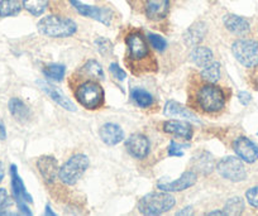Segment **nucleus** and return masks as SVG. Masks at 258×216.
Masks as SVG:
<instances>
[{
  "instance_id": "1",
  "label": "nucleus",
  "mask_w": 258,
  "mask_h": 216,
  "mask_svg": "<svg viewBox=\"0 0 258 216\" xmlns=\"http://www.w3.org/2000/svg\"><path fill=\"white\" fill-rule=\"evenodd\" d=\"M198 106L208 114H215L223 110L225 106V95L223 90L214 84L202 85L195 93Z\"/></svg>"
},
{
  "instance_id": "2",
  "label": "nucleus",
  "mask_w": 258,
  "mask_h": 216,
  "mask_svg": "<svg viewBox=\"0 0 258 216\" xmlns=\"http://www.w3.org/2000/svg\"><path fill=\"white\" fill-rule=\"evenodd\" d=\"M175 203V197L170 195V192H151L141 198L138 202V210L141 213L147 216L161 215L170 211Z\"/></svg>"
},
{
  "instance_id": "3",
  "label": "nucleus",
  "mask_w": 258,
  "mask_h": 216,
  "mask_svg": "<svg viewBox=\"0 0 258 216\" xmlns=\"http://www.w3.org/2000/svg\"><path fill=\"white\" fill-rule=\"evenodd\" d=\"M38 31L42 34L52 38H64L70 37L76 33L78 26L74 21L69 18H62L57 16H48L44 17L39 21Z\"/></svg>"
},
{
  "instance_id": "4",
  "label": "nucleus",
  "mask_w": 258,
  "mask_h": 216,
  "mask_svg": "<svg viewBox=\"0 0 258 216\" xmlns=\"http://www.w3.org/2000/svg\"><path fill=\"white\" fill-rule=\"evenodd\" d=\"M89 158L85 155H76L71 157L68 162L58 170V178L62 183L68 186H73L83 177L84 173L89 168Z\"/></svg>"
},
{
  "instance_id": "5",
  "label": "nucleus",
  "mask_w": 258,
  "mask_h": 216,
  "mask_svg": "<svg viewBox=\"0 0 258 216\" xmlns=\"http://www.w3.org/2000/svg\"><path fill=\"white\" fill-rule=\"evenodd\" d=\"M75 96L79 103L89 110H95L103 106L104 90L96 81H86L81 84L75 91Z\"/></svg>"
},
{
  "instance_id": "6",
  "label": "nucleus",
  "mask_w": 258,
  "mask_h": 216,
  "mask_svg": "<svg viewBox=\"0 0 258 216\" xmlns=\"http://www.w3.org/2000/svg\"><path fill=\"white\" fill-rule=\"evenodd\" d=\"M232 52L235 59L244 67H258V42L253 39H238L233 43Z\"/></svg>"
},
{
  "instance_id": "7",
  "label": "nucleus",
  "mask_w": 258,
  "mask_h": 216,
  "mask_svg": "<svg viewBox=\"0 0 258 216\" xmlns=\"http://www.w3.org/2000/svg\"><path fill=\"white\" fill-rule=\"evenodd\" d=\"M219 175L232 182H240L247 177V172L242 161L237 157H225L219 161L217 166Z\"/></svg>"
},
{
  "instance_id": "8",
  "label": "nucleus",
  "mask_w": 258,
  "mask_h": 216,
  "mask_svg": "<svg viewBox=\"0 0 258 216\" xmlns=\"http://www.w3.org/2000/svg\"><path fill=\"white\" fill-rule=\"evenodd\" d=\"M11 175H12V187H13V195L16 198L17 203H18L19 210L22 211L26 215H32V212L29 211L27 203L32 202V196L29 195L26 191V187L23 185V181L21 180L18 175V171H17V166L12 165L11 166Z\"/></svg>"
},
{
  "instance_id": "9",
  "label": "nucleus",
  "mask_w": 258,
  "mask_h": 216,
  "mask_svg": "<svg viewBox=\"0 0 258 216\" xmlns=\"http://www.w3.org/2000/svg\"><path fill=\"white\" fill-rule=\"evenodd\" d=\"M128 46L129 57L132 61L140 62L148 58L150 56V48H148L147 41L141 33H131L125 39Z\"/></svg>"
},
{
  "instance_id": "10",
  "label": "nucleus",
  "mask_w": 258,
  "mask_h": 216,
  "mask_svg": "<svg viewBox=\"0 0 258 216\" xmlns=\"http://www.w3.org/2000/svg\"><path fill=\"white\" fill-rule=\"evenodd\" d=\"M71 3V6L76 9L79 14L84 17H89V18H93L95 21L100 22V23L109 26L113 18V13L111 11L106 8H98V7L93 6H86V4L81 3L79 0H69Z\"/></svg>"
},
{
  "instance_id": "11",
  "label": "nucleus",
  "mask_w": 258,
  "mask_h": 216,
  "mask_svg": "<svg viewBox=\"0 0 258 216\" xmlns=\"http://www.w3.org/2000/svg\"><path fill=\"white\" fill-rule=\"evenodd\" d=\"M125 148L132 157L143 160L150 153V140L143 134H132L125 140Z\"/></svg>"
},
{
  "instance_id": "12",
  "label": "nucleus",
  "mask_w": 258,
  "mask_h": 216,
  "mask_svg": "<svg viewBox=\"0 0 258 216\" xmlns=\"http://www.w3.org/2000/svg\"><path fill=\"white\" fill-rule=\"evenodd\" d=\"M234 152L238 157L247 163H253L258 160V146L245 136H239L233 143Z\"/></svg>"
},
{
  "instance_id": "13",
  "label": "nucleus",
  "mask_w": 258,
  "mask_h": 216,
  "mask_svg": "<svg viewBox=\"0 0 258 216\" xmlns=\"http://www.w3.org/2000/svg\"><path fill=\"white\" fill-rule=\"evenodd\" d=\"M198 176L194 171H186L181 175L180 178H177L176 181H172V182H158L157 187L160 190L166 191V192H178V191H183L186 188L191 187L197 183Z\"/></svg>"
},
{
  "instance_id": "14",
  "label": "nucleus",
  "mask_w": 258,
  "mask_h": 216,
  "mask_svg": "<svg viewBox=\"0 0 258 216\" xmlns=\"http://www.w3.org/2000/svg\"><path fill=\"white\" fill-rule=\"evenodd\" d=\"M145 12L150 21H161L170 12V0H146Z\"/></svg>"
},
{
  "instance_id": "15",
  "label": "nucleus",
  "mask_w": 258,
  "mask_h": 216,
  "mask_svg": "<svg viewBox=\"0 0 258 216\" xmlns=\"http://www.w3.org/2000/svg\"><path fill=\"white\" fill-rule=\"evenodd\" d=\"M37 84H38L39 88L42 89V91H43V93H46L47 95H48L49 98L54 101V103L58 104L59 106H62V108L66 109V110H69V111L76 110L75 104H74L71 100H69V99L66 98V96H64L63 94H62L61 91L56 88V86L51 85V84L47 83V81H38Z\"/></svg>"
},
{
  "instance_id": "16",
  "label": "nucleus",
  "mask_w": 258,
  "mask_h": 216,
  "mask_svg": "<svg viewBox=\"0 0 258 216\" xmlns=\"http://www.w3.org/2000/svg\"><path fill=\"white\" fill-rule=\"evenodd\" d=\"M163 130L168 134L183 139V140H190L192 138V126L187 121L180 120H168L163 124Z\"/></svg>"
},
{
  "instance_id": "17",
  "label": "nucleus",
  "mask_w": 258,
  "mask_h": 216,
  "mask_svg": "<svg viewBox=\"0 0 258 216\" xmlns=\"http://www.w3.org/2000/svg\"><path fill=\"white\" fill-rule=\"evenodd\" d=\"M101 140L108 146H116L124 139V131L119 125L114 123H106L99 129Z\"/></svg>"
},
{
  "instance_id": "18",
  "label": "nucleus",
  "mask_w": 258,
  "mask_h": 216,
  "mask_svg": "<svg viewBox=\"0 0 258 216\" xmlns=\"http://www.w3.org/2000/svg\"><path fill=\"white\" fill-rule=\"evenodd\" d=\"M37 167H38L39 172H41L42 177L44 178L46 182H53L56 177L58 176V163L51 156H43L37 162Z\"/></svg>"
},
{
  "instance_id": "19",
  "label": "nucleus",
  "mask_w": 258,
  "mask_h": 216,
  "mask_svg": "<svg viewBox=\"0 0 258 216\" xmlns=\"http://www.w3.org/2000/svg\"><path fill=\"white\" fill-rule=\"evenodd\" d=\"M208 32V27L204 22H198V23H194L187 31L183 34V42H185L186 46L192 47L198 46L203 39L205 38Z\"/></svg>"
},
{
  "instance_id": "20",
  "label": "nucleus",
  "mask_w": 258,
  "mask_h": 216,
  "mask_svg": "<svg viewBox=\"0 0 258 216\" xmlns=\"http://www.w3.org/2000/svg\"><path fill=\"white\" fill-rule=\"evenodd\" d=\"M224 26L232 33L237 36H244L250 31V26L248 21L235 14H228L224 17Z\"/></svg>"
},
{
  "instance_id": "21",
  "label": "nucleus",
  "mask_w": 258,
  "mask_h": 216,
  "mask_svg": "<svg viewBox=\"0 0 258 216\" xmlns=\"http://www.w3.org/2000/svg\"><path fill=\"white\" fill-rule=\"evenodd\" d=\"M165 115L166 116H180L183 119H190L192 121H199L198 116L190 110V109L185 108L181 104L176 103V101H168L165 106Z\"/></svg>"
},
{
  "instance_id": "22",
  "label": "nucleus",
  "mask_w": 258,
  "mask_h": 216,
  "mask_svg": "<svg viewBox=\"0 0 258 216\" xmlns=\"http://www.w3.org/2000/svg\"><path fill=\"white\" fill-rule=\"evenodd\" d=\"M190 59L198 67L204 68L213 62V52L208 47L195 46V48L190 52Z\"/></svg>"
},
{
  "instance_id": "23",
  "label": "nucleus",
  "mask_w": 258,
  "mask_h": 216,
  "mask_svg": "<svg viewBox=\"0 0 258 216\" xmlns=\"http://www.w3.org/2000/svg\"><path fill=\"white\" fill-rule=\"evenodd\" d=\"M9 110H11L12 115L16 118V120L24 123L29 119L31 116V111L29 108L18 98H13L9 101Z\"/></svg>"
},
{
  "instance_id": "24",
  "label": "nucleus",
  "mask_w": 258,
  "mask_h": 216,
  "mask_svg": "<svg viewBox=\"0 0 258 216\" xmlns=\"http://www.w3.org/2000/svg\"><path fill=\"white\" fill-rule=\"evenodd\" d=\"M22 4L19 0H0V17H13L21 13Z\"/></svg>"
},
{
  "instance_id": "25",
  "label": "nucleus",
  "mask_w": 258,
  "mask_h": 216,
  "mask_svg": "<svg viewBox=\"0 0 258 216\" xmlns=\"http://www.w3.org/2000/svg\"><path fill=\"white\" fill-rule=\"evenodd\" d=\"M131 98L141 108H150L153 104V96L148 91L143 90V89H133L131 91Z\"/></svg>"
},
{
  "instance_id": "26",
  "label": "nucleus",
  "mask_w": 258,
  "mask_h": 216,
  "mask_svg": "<svg viewBox=\"0 0 258 216\" xmlns=\"http://www.w3.org/2000/svg\"><path fill=\"white\" fill-rule=\"evenodd\" d=\"M200 75H202L203 80L207 81V83H218L220 79V63L219 62H212L207 67H204V69L200 72Z\"/></svg>"
},
{
  "instance_id": "27",
  "label": "nucleus",
  "mask_w": 258,
  "mask_h": 216,
  "mask_svg": "<svg viewBox=\"0 0 258 216\" xmlns=\"http://www.w3.org/2000/svg\"><path fill=\"white\" fill-rule=\"evenodd\" d=\"M194 162H195V168L198 171L203 173H209L213 171V167H214V161H213V156L208 152L200 153L199 157L194 158Z\"/></svg>"
},
{
  "instance_id": "28",
  "label": "nucleus",
  "mask_w": 258,
  "mask_h": 216,
  "mask_svg": "<svg viewBox=\"0 0 258 216\" xmlns=\"http://www.w3.org/2000/svg\"><path fill=\"white\" fill-rule=\"evenodd\" d=\"M64 74H66V67L59 63L48 64V66H46L43 68V75L48 80L61 81L64 78Z\"/></svg>"
},
{
  "instance_id": "29",
  "label": "nucleus",
  "mask_w": 258,
  "mask_h": 216,
  "mask_svg": "<svg viewBox=\"0 0 258 216\" xmlns=\"http://www.w3.org/2000/svg\"><path fill=\"white\" fill-rule=\"evenodd\" d=\"M23 8L33 16L38 17L44 13L48 6V0H23Z\"/></svg>"
},
{
  "instance_id": "30",
  "label": "nucleus",
  "mask_w": 258,
  "mask_h": 216,
  "mask_svg": "<svg viewBox=\"0 0 258 216\" xmlns=\"http://www.w3.org/2000/svg\"><path fill=\"white\" fill-rule=\"evenodd\" d=\"M83 71L85 72L88 76L95 79V80H103L104 79L103 67H101V64L99 63V62H96L95 59H90L89 62H86L83 67Z\"/></svg>"
},
{
  "instance_id": "31",
  "label": "nucleus",
  "mask_w": 258,
  "mask_h": 216,
  "mask_svg": "<svg viewBox=\"0 0 258 216\" xmlns=\"http://www.w3.org/2000/svg\"><path fill=\"white\" fill-rule=\"evenodd\" d=\"M244 210V201L240 197H232L224 206L225 215H240Z\"/></svg>"
},
{
  "instance_id": "32",
  "label": "nucleus",
  "mask_w": 258,
  "mask_h": 216,
  "mask_svg": "<svg viewBox=\"0 0 258 216\" xmlns=\"http://www.w3.org/2000/svg\"><path fill=\"white\" fill-rule=\"evenodd\" d=\"M148 41L152 44L153 48L157 49V51L160 52H163L166 49V47H167V41H166L163 37L158 36V34L150 33L148 34Z\"/></svg>"
},
{
  "instance_id": "33",
  "label": "nucleus",
  "mask_w": 258,
  "mask_h": 216,
  "mask_svg": "<svg viewBox=\"0 0 258 216\" xmlns=\"http://www.w3.org/2000/svg\"><path fill=\"white\" fill-rule=\"evenodd\" d=\"M95 46L96 48H98V51L100 52L101 54H104V56L108 53H111V51H113V44H111V42L109 41V39L103 38V37H99V38L96 39Z\"/></svg>"
},
{
  "instance_id": "34",
  "label": "nucleus",
  "mask_w": 258,
  "mask_h": 216,
  "mask_svg": "<svg viewBox=\"0 0 258 216\" xmlns=\"http://www.w3.org/2000/svg\"><path fill=\"white\" fill-rule=\"evenodd\" d=\"M185 147L186 146L177 144L175 140H171L170 147H168V156H170V157H182L183 156L182 148Z\"/></svg>"
},
{
  "instance_id": "35",
  "label": "nucleus",
  "mask_w": 258,
  "mask_h": 216,
  "mask_svg": "<svg viewBox=\"0 0 258 216\" xmlns=\"http://www.w3.org/2000/svg\"><path fill=\"white\" fill-rule=\"evenodd\" d=\"M245 198L248 203L253 207H258V187H252L245 192Z\"/></svg>"
},
{
  "instance_id": "36",
  "label": "nucleus",
  "mask_w": 258,
  "mask_h": 216,
  "mask_svg": "<svg viewBox=\"0 0 258 216\" xmlns=\"http://www.w3.org/2000/svg\"><path fill=\"white\" fill-rule=\"evenodd\" d=\"M110 72L113 74L114 76H115V79H118V80H120V81H123L124 79L126 78L125 72H124L123 68H120V67H119V64L115 63V62L110 64Z\"/></svg>"
},
{
  "instance_id": "37",
  "label": "nucleus",
  "mask_w": 258,
  "mask_h": 216,
  "mask_svg": "<svg viewBox=\"0 0 258 216\" xmlns=\"http://www.w3.org/2000/svg\"><path fill=\"white\" fill-rule=\"evenodd\" d=\"M11 205V197L4 188H0V208H6Z\"/></svg>"
},
{
  "instance_id": "38",
  "label": "nucleus",
  "mask_w": 258,
  "mask_h": 216,
  "mask_svg": "<svg viewBox=\"0 0 258 216\" xmlns=\"http://www.w3.org/2000/svg\"><path fill=\"white\" fill-rule=\"evenodd\" d=\"M238 99H239L242 105H248V104L250 103V100H252V96H250L247 91H240V93L238 94Z\"/></svg>"
},
{
  "instance_id": "39",
  "label": "nucleus",
  "mask_w": 258,
  "mask_h": 216,
  "mask_svg": "<svg viewBox=\"0 0 258 216\" xmlns=\"http://www.w3.org/2000/svg\"><path fill=\"white\" fill-rule=\"evenodd\" d=\"M191 213H192V207H191V206H187V207H185V208H182V210L181 211H178L177 213H176V215H191Z\"/></svg>"
},
{
  "instance_id": "40",
  "label": "nucleus",
  "mask_w": 258,
  "mask_h": 216,
  "mask_svg": "<svg viewBox=\"0 0 258 216\" xmlns=\"http://www.w3.org/2000/svg\"><path fill=\"white\" fill-rule=\"evenodd\" d=\"M6 138H7L6 126H4V124L2 123V120H0V139H2V140H4Z\"/></svg>"
},
{
  "instance_id": "41",
  "label": "nucleus",
  "mask_w": 258,
  "mask_h": 216,
  "mask_svg": "<svg viewBox=\"0 0 258 216\" xmlns=\"http://www.w3.org/2000/svg\"><path fill=\"white\" fill-rule=\"evenodd\" d=\"M252 85L254 86L255 90H258V71L253 74V76H252Z\"/></svg>"
},
{
  "instance_id": "42",
  "label": "nucleus",
  "mask_w": 258,
  "mask_h": 216,
  "mask_svg": "<svg viewBox=\"0 0 258 216\" xmlns=\"http://www.w3.org/2000/svg\"><path fill=\"white\" fill-rule=\"evenodd\" d=\"M3 178H4V166L3 163L0 162V182L3 181Z\"/></svg>"
},
{
  "instance_id": "43",
  "label": "nucleus",
  "mask_w": 258,
  "mask_h": 216,
  "mask_svg": "<svg viewBox=\"0 0 258 216\" xmlns=\"http://www.w3.org/2000/svg\"><path fill=\"white\" fill-rule=\"evenodd\" d=\"M208 215H225L224 210L220 211V210H217V211H212V212H209Z\"/></svg>"
},
{
  "instance_id": "44",
  "label": "nucleus",
  "mask_w": 258,
  "mask_h": 216,
  "mask_svg": "<svg viewBox=\"0 0 258 216\" xmlns=\"http://www.w3.org/2000/svg\"><path fill=\"white\" fill-rule=\"evenodd\" d=\"M46 215H52V216L56 215V213H54V212H52V211H51V207H49L48 205H47V208H46Z\"/></svg>"
}]
</instances>
